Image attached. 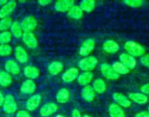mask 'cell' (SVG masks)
Segmentation results:
<instances>
[{
    "mask_svg": "<svg viewBox=\"0 0 149 117\" xmlns=\"http://www.w3.org/2000/svg\"><path fill=\"white\" fill-rule=\"evenodd\" d=\"M124 48L128 54L134 56H140L146 52L145 48L137 42L134 41H128L124 44Z\"/></svg>",
    "mask_w": 149,
    "mask_h": 117,
    "instance_id": "obj_1",
    "label": "cell"
},
{
    "mask_svg": "<svg viewBox=\"0 0 149 117\" xmlns=\"http://www.w3.org/2000/svg\"><path fill=\"white\" fill-rule=\"evenodd\" d=\"M98 61L94 56H87L79 62V68L84 72H91L97 67Z\"/></svg>",
    "mask_w": 149,
    "mask_h": 117,
    "instance_id": "obj_2",
    "label": "cell"
},
{
    "mask_svg": "<svg viewBox=\"0 0 149 117\" xmlns=\"http://www.w3.org/2000/svg\"><path fill=\"white\" fill-rule=\"evenodd\" d=\"M2 106H3L4 111L7 114H13L18 108L15 98L11 95H8L5 97Z\"/></svg>",
    "mask_w": 149,
    "mask_h": 117,
    "instance_id": "obj_3",
    "label": "cell"
},
{
    "mask_svg": "<svg viewBox=\"0 0 149 117\" xmlns=\"http://www.w3.org/2000/svg\"><path fill=\"white\" fill-rule=\"evenodd\" d=\"M21 28L24 32H32L37 26V21L33 16H27L21 23Z\"/></svg>",
    "mask_w": 149,
    "mask_h": 117,
    "instance_id": "obj_4",
    "label": "cell"
},
{
    "mask_svg": "<svg viewBox=\"0 0 149 117\" xmlns=\"http://www.w3.org/2000/svg\"><path fill=\"white\" fill-rule=\"evenodd\" d=\"M100 70L103 76L107 79L116 80L120 77V75L116 72L113 67L110 66L108 64H102L100 68Z\"/></svg>",
    "mask_w": 149,
    "mask_h": 117,
    "instance_id": "obj_5",
    "label": "cell"
},
{
    "mask_svg": "<svg viewBox=\"0 0 149 117\" xmlns=\"http://www.w3.org/2000/svg\"><path fill=\"white\" fill-rule=\"evenodd\" d=\"M95 47V42L93 39H87L84 41L80 48L79 54L83 56H87L89 55Z\"/></svg>",
    "mask_w": 149,
    "mask_h": 117,
    "instance_id": "obj_6",
    "label": "cell"
},
{
    "mask_svg": "<svg viewBox=\"0 0 149 117\" xmlns=\"http://www.w3.org/2000/svg\"><path fill=\"white\" fill-rule=\"evenodd\" d=\"M22 39L25 45L29 48H35L38 45L37 38L32 32H24Z\"/></svg>",
    "mask_w": 149,
    "mask_h": 117,
    "instance_id": "obj_7",
    "label": "cell"
},
{
    "mask_svg": "<svg viewBox=\"0 0 149 117\" xmlns=\"http://www.w3.org/2000/svg\"><path fill=\"white\" fill-rule=\"evenodd\" d=\"M119 58L120 61H121L120 62L122 63L125 67H127L129 70H132L136 67L137 62H136L135 58L132 56L124 53L120 55Z\"/></svg>",
    "mask_w": 149,
    "mask_h": 117,
    "instance_id": "obj_8",
    "label": "cell"
},
{
    "mask_svg": "<svg viewBox=\"0 0 149 117\" xmlns=\"http://www.w3.org/2000/svg\"><path fill=\"white\" fill-rule=\"evenodd\" d=\"M57 110H58V106L56 104L54 103V102H48V103L45 104L40 108V114L42 116L47 117L56 112Z\"/></svg>",
    "mask_w": 149,
    "mask_h": 117,
    "instance_id": "obj_9",
    "label": "cell"
},
{
    "mask_svg": "<svg viewBox=\"0 0 149 117\" xmlns=\"http://www.w3.org/2000/svg\"><path fill=\"white\" fill-rule=\"evenodd\" d=\"M74 6V2L72 0H59L55 3V9L58 12H68L69 10Z\"/></svg>",
    "mask_w": 149,
    "mask_h": 117,
    "instance_id": "obj_10",
    "label": "cell"
},
{
    "mask_svg": "<svg viewBox=\"0 0 149 117\" xmlns=\"http://www.w3.org/2000/svg\"><path fill=\"white\" fill-rule=\"evenodd\" d=\"M79 76V71L77 68H72L67 70L62 75V80L65 83H71L73 81L78 78Z\"/></svg>",
    "mask_w": 149,
    "mask_h": 117,
    "instance_id": "obj_11",
    "label": "cell"
},
{
    "mask_svg": "<svg viewBox=\"0 0 149 117\" xmlns=\"http://www.w3.org/2000/svg\"><path fill=\"white\" fill-rule=\"evenodd\" d=\"M113 98L119 106L124 107V108H130L131 106V101L123 94L119 93V92H116L113 95Z\"/></svg>",
    "mask_w": 149,
    "mask_h": 117,
    "instance_id": "obj_12",
    "label": "cell"
},
{
    "mask_svg": "<svg viewBox=\"0 0 149 117\" xmlns=\"http://www.w3.org/2000/svg\"><path fill=\"white\" fill-rule=\"evenodd\" d=\"M15 8H16V2L15 1L8 2L6 5L2 6V8L0 9V18L2 19L8 17V15L15 9Z\"/></svg>",
    "mask_w": 149,
    "mask_h": 117,
    "instance_id": "obj_13",
    "label": "cell"
},
{
    "mask_svg": "<svg viewBox=\"0 0 149 117\" xmlns=\"http://www.w3.org/2000/svg\"><path fill=\"white\" fill-rule=\"evenodd\" d=\"M36 90V84L32 80L28 79L24 81L21 86V92L24 94H33Z\"/></svg>",
    "mask_w": 149,
    "mask_h": 117,
    "instance_id": "obj_14",
    "label": "cell"
},
{
    "mask_svg": "<svg viewBox=\"0 0 149 117\" xmlns=\"http://www.w3.org/2000/svg\"><path fill=\"white\" fill-rule=\"evenodd\" d=\"M41 102V96L39 95H34L31 96L26 102V108L30 111H33L38 108Z\"/></svg>",
    "mask_w": 149,
    "mask_h": 117,
    "instance_id": "obj_15",
    "label": "cell"
},
{
    "mask_svg": "<svg viewBox=\"0 0 149 117\" xmlns=\"http://www.w3.org/2000/svg\"><path fill=\"white\" fill-rule=\"evenodd\" d=\"M82 98L87 102H91L95 98V91L91 86H86L81 91Z\"/></svg>",
    "mask_w": 149,
    "mask_h": 117,
    "instance_id": "obj_16",
    "label": "cell"
},
{
    "mask_svg": "<svg viewBox=\"0 0 149 117\" xmlns=\"http://www.w3.org/2000/svg\"><path fill=\"white\" fill-rule=\"evenodd\" d=\"M103 50L108 54H115L119 50V45L113 40H107L103 44Z\"/></svg>",
    "mask_w": 149,
    "mask_h": 117,
    "instance_id": "obj_17",
    "label": "cell"
},
{
    "mask_svg": "<svg viewBox=\"0 0 149 117\" xmlns=\"http://www.w3.org/2000/svg\"><path fill=\"white\" fill-rule=\"evenodd\" d=\"M110 117H125V113L121 106L117 104H111L109 106Z\"/></svg>",
    "mask_w": 149,
    "mask_h": 117,
    "instance_id": "obj_18",
    "label": "cell"
},
{
    "mask_svg": "<svg viewBox=\"0 0 149 117\" xmlns=\"http://www.w3.org/2000/svg\"><path fill=\"white\" fill-rule=\"evenodd\" d=\"M15 56L17 60L21 63H26L28 61V55H27L26 51L23 47L20 45L15 48Z\"/></svg>",
    "mask_w": 149,
    "mask_h": 117,
    "instance_id": "obj_19",
    "label": "cell"
},
{
    "mask_svg": "<svg viewBox=\"0 0 149 117\" xmlns=\"http://www.w3.org/2000/svg\"><path fill=\"white\" fill-rule=\"evenodd\" d=\"M24 75L30 80L35 79L40 75V70L38 68L33 66H26L24 70Z\"/></svg>",
    "mask_w": 149,
    "mask_h": 117,
    "instance_id": "obj_20",
    "label": "cell"
},
{
    "mask_svg": "<svg viewBox=\"0 0 149 117\" xmlns=\"http://www.w3.org/2000/svg\"><path fill=\"white\" fill-rule=\"evenodd\" d=\"M5 70L8 73L13 74V75H18L20 73V67L15 61L8 60L5 63Z\"/></svg>",
    "mask_w": 149,
    "mask_h": 117,
    "instance_id": "obj_21",
    "label": "cell"
},
{
    "mask_svg": "<svg viewBox=\"0 0 149 117\" xmlns=\"http://www.w3.org/2000/svg\"><path fill=\"white\" fill-rule=\"evenodd\" d=\"M67 15L70 18H72V19L78 20L82 18L83 15H84V12H83V10L79 6L74 5L69 10V11L67 12Z\"/></svg>",
    "mask_w": 149,
    "mask_h": 117,
    "instance_id": "obj_22",
    "label": "cell"
},
{
    "mask_svg": "<svg viewBox=\"0 0 149 117\" xmlns=\"http://www.w3.org/2000/svg\"><path fill=\"white\" fill-rule=\"evenodd\" d=\"M93 79V73L91 72H84L78 76V82L81 86H88Z\"/></svg>",
    "mask_w": 149,
    "mask_h": 117,
    "instance_id": "obj_23",
    "label": "cell"
},
{
    "mask_svg": "<svg viewBox=\"0 0 149 117\" xmlns=\"http://www.w3.org/2000/svg\"><path fill=\"white\" fill-rule=\"evenodd\" d=\"M129 98L137 104H145L148 102V97L141 93H130Z\"/></svg>",
    "mask_w": 149,
    "mask_h": 117,
    "instance_id": "obj_24",
    "label": "cell"
},
{
    "mask_svg": "<svg viewBox=\"0 0 149 117\" xmlns=\"http://www.w3.org/2000/svg\"><path fill=\"white\" fill-rule=\"evenodd\" d=\"M93 89L95 91V92L98 94H102L107 89V86H106L105 82L103 81L102 79H99L95 80L93 83Z\"/></svg>",
    "mask_w": 149,
    "mask_h": 117,
    "instance_id": "obj_25",
    "label": "cell"
},
{
    "mask_svg": "<svg viewBox=\"0 0 149 117\" xmlns=\"http://www.w3.org/2000/svg\"><path fill=\"white\" fill-rule=\"evenodd\" d=\"M64 66L60 62H54L48 66V70L51 75H58L62 71Z\"/></svg>",
    "mask_w": 149,
    "mask_h": 117,
    "instance_id": "obj_26",
    "label": "cell"
},
{
    "mask_svg": "<svg viewBox=\"0 0 149 117\" xmlns=\"http://www.w3.org/2000/svg\"><path fill=\"white\" fill-rule=\"evenodd\" d=\"M70 92L67 89H61L56 95V100L59 103H66L70 100Z\"/></svg>",
    "mask_w": 149,
    "mask_h": 117,
    "instance_id": "obj_27",
    "label": "cell"
},
{
    "mask_svg": "<svg viewBox=\"0 0 149 117\" xmlns=\"http://www.w3.org/2000/svg\"><path fill=\"white\" fill-rule=\"evenodd\" d=\"M12 83V77L5 71H1L0 72V86L4 87L9 86Z\"/></svg>",
    "mask_w": 149,
    "mask_h": 117,
    "instance_id": "obj_28",
    "label": "cell"
},
{
    "mask_svg": "<svg viewBox=\"0 0 149 117\" xmlns=\"http://www.w3.org/2000/svg\"><path fill=\"white\" fill-rule=\"evenodd\" d=\"M79 7L83 11L90 13L95 8V2L94 0H84L80 3Z\"/></svg>",
    "mask_w": 149,
    "mask_h": 117,
    "instance_id": "obj_29",
    "label": "cell"
},
{
    "mask_svg": "<svg viewBox=\"0 0 149 117\" xmlns=\"http://www.w3.org/2000/svg\"><path fill=\"white\" fill-rule=\"evenodd\" d=\"M11 32H12L13 35L16 38H22L23 35V29L21 28V25L19 22L18 21H15L13 23L12 26H11Z\"/></svg>",
    "mask_w": 149,
    "mask_h": 117,
    "instance_id": "obj_30",
    "label": "cell"
},
{
    "mask_svg": "<svg viewBox=\"0 0 149 117\" xmlns=\"http://www.w3.org/2000/svg\"><path fill=\"white\" fill-rule=\"evenodd\" d=\"M112 67H113L114 70L116 71V72L118 73L119 75H126V74H127L130 72V70H129L127 67L124 66V65H123L122 63H121L120 62H115Z\"/></svg>",
    "mask_w": 149,
    "mask_h": 117,
    "instance_id": "obj_31",
    "label": "cell"
},
{
    "mask_svg": "<svg viewBox=\"0 0 149 117\" xmlns=\"http://www.w3.org/2000/svg\"><path fill=\"white\" fill-rule=\"evenodd\" d=\"M13 24V21L11 19V18L10 17H6L5 18H2L1 21H0V30L1 31H5L7 29L11 27Z\"/></svg>",
    "mask_w": 149,
    "mask_h": 117,
    "instance_id": "obj_32",
    "label": "cell"
},
{
    "mask_svg": "<svg viewBox=\"0 0 149 117\" xmlns=\"http://www.w3.org/2000/svg\"><path fill=\"white\" fill-rule=\"evenodd\" d=\"M12 39V34L10 32L5 31L0 34V43L2 45H6L10 42Z\"/></svg>",
    "mask_w": 149,
    "mask_h": 117,
    "instance_id": "obj_33",
    "label": "cell"
},
{
    "mask_svg": "<svg viewBox=\"0 0 149 117\" xmlns=\"http://www.w3.org/2000/svg\"><path fill=\"white\" fill-rule=\"evenodd\" d=\"M13 49L10 45H0V56H9L12 54Z\"/></svg>",
    "mask_w": 149,
    "mask_h": 117,
    "instance_id": "obj_34",
    "label": "cell"
},
{
    "mask_svg": "<svg viewBox=\"0 0 149 117\" xmlns=\"http://www.w3.org/2000/svg\"><path fill=\"white\" fill-rule=\"evenodd\" d=\"M124 3L132 8H139L143 5L141 0H126L124 1Z\"/></svg>",
    "mask_w": 149,
    "mask_h": 117,
    "instance_id": "obj_35",
    "label": "cell"
},
{
    "mask_svg": "<svg viewBox=\"0 0 149 117\" xmlns=\"http://www.w3.org/2000/svg\"><path fill=\"white\" fill-rule=\"evenodd\" d=\"M140 62L146 68H149V54H146V55L143 56L141 58H140Z\"/></svg>",
    "mask_w": 149,
    "mask_h": 117,
    "instance_id": "obj_36",
    "label": "cell"
},
{
    "mask_svg": "<svg viewBox=\"0 0 149 117\" xmlns=\"http://www.w3.org/2000/svg\"><path fill=\"white\" fill-rule=\"evenodd\" d=\"M16 117H31L29 114L25 111H20L17 113Z\"/></svg>",
    "mask_w": 149,
    "mask_h": 117,
    "instance_id": "obj_37",
    "label": "cell"
},
{
    "mask_svg": "<svg viewBox=\"0 0 149 117\" xmlns=\"http://www.w3.org/2000/svg\"><path fill=\"white\" fill-rule=\"evenodd\" d=\"M141 92L144 94H147L149 95V83L148 84H146L145 85H143L140 89Z\"/></svg>",
    "mask_w": 149,
    "mask_h": 117,
    "instance_id": "obj_38",
    "label": "cell"
},
{
    "mask_svg": "<svg viewBox=\"0 0 149 117\" xmlns=\"http://www.w3.org/2000/svg\"><path fill=\"white\" fill-rule=\"evenodd\" d=\"M134 117H149V112L143 111V112L138 113V114H136Z\"/></svg>",
    "mask_w": 149,
    "mask_h": 117,
    "instance_id": "obj_39",
    "label": "cell"
},
{
    "mask_svg": "<svg viewBox=\"0 0 149 117\" xmlns=\"http://www.w3.org/2000/svg\"><path fill=\"white\" fill-rule=\"evenodd\" d=\"M38 3L41 6H47L51 3V0H40V1H38Z\"/></svg>",
    "mask_w": 149,
    "mask_h": 117,
    "instance_id": "obj_40",
    "label": "cell"
},
{
    "mask_svg": "<svg viewBox=\"0 0 149 117\" xmlns=\"http://www.w3.org/2000/svg\"><path fill=\"white\" fill-rule=\"evenodd\" d=\"M72 117H82L81 115V113L78 110L74 109L72 113Z\"/></svg>",
    "mask_w": 149,
    "mask_h": 117,
    "instance_id": "obj_41",
    "label": "cell"
},
{
    "mask_svg": "<svg viewBox=\"0 0 149 117\" xmlns=\"http://www.w3.org/2000/svg\"><path fill=\"white\" fill-rule=\"evenodd\" d=\"M4 100H5V98H4L3 95H2L1 91H0V107L2 106V105H3Z\"/></svg>",
    "mask_w": 149,
    "mask_h": 117,
    "instance_id": "obj_42",
    "label": "cell"
},
{
    "mask_svg": "<svg viewBox=\"0 0 149 117\" xmlns=\"http://www.w3.org/2000/svg\"><path fill=\"white\" fill-rule=\"evenodd\" d=\"M55 117H64V116H61V115H57L56 116H55Z\"/></svg>",
    "mask_w": 149,
    "mask_h": 117,
    "instance_id": "obj_43",
    "label": "cell"
},
{
    "mask_svg": "<svg viewBox=\"0 0 149 117\" xmlns=\"http://www.w3.org/2000/svg\"><path fill=\"white\" fill-rule=\"evenodd\" d=\"M84 117H91V116H88V115H85Z\"/></svg>",
    "mask_w": 149,
    "mask_h": 117,
    "instance_id": "obj_44",
    "label": "cell"
},
{
    "mask_svg": "<svg viewBox=\"0 0 149 117\" xmlns=\"http://www.w3.org/2000/svg\"><path fill=\"white\" fill-rule=\"evenodd\" d=\"M148 111H149V107H148Z\"/></svg>",
    "mask_w": 149,
    "mask_h": 117,
    "instance_id": "obj_45",
    "label": "cell"
}]
</instances>
